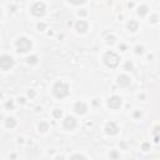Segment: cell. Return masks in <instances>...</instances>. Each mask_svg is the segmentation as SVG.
I'll list each match as a JSON object with an SVG mask.
<instances>
[{
  "label": "cell",
  "instance_id": "4",
  "mask_svg": "<svg viewBox=\"0 0 160 160\" xmlns=\"http://www.w3.org/2000/svg\"><path fill=\"white\" fill-rule=\"evenodd\" d=\"M13 58L9 55H3V56H0V68H1L3 70H8V69H10L11 66H13Z\"/></svg>",
  "mask_w": 160,
  "mask_h": 160
},
{
  "label": "cell",
  "instance_id": "12",
  "mask_svg": "<svg viewBox=\"0 0 160 160\" xmlns=\"http://www.w3.org/2000/svg\"><path fill=\"white\" fill-rule=\"evenodd\" d=\"M15 125H16V121H15L14 118H9V119H6V126L8 128H14Z\"/></svg>",
  "mask_w": 160,
  "mask_h": 160
},
{
  "label": "cell",
  "instance_id": "5",
  "mask_svg": "<svg viewBox=\"0 0 160 160\" xmlns=\"http://www.w3.org/2000/svg\"><path fill=\"white\" fill-rule=\"evenodd\" d=\"M63 125L65 129H68V130H73V129L77 126V120H75V118H73V116H66Z\"/></svg>",
  "mask_w": 160,
  "mask_h": 160
},
{
  "label": "cell",
  "instance_id": "16",
  "mask_svg": "<svg viewBox=\"0 0 160 160\" xmlns=\"http://www.w3.org/2000/svg\"><path fill=\"white\" fill-rule=\"evenodd\" d=\"M28 63H29V64H35V63H36V56H31V58H28Z\"/></svg>",
  "mask_w": 160,
  "mask_h": 160
},
{
  "label": "cell",
  "instance_id": "8",
  "mask_svg": "<svg viewBox=\"0 0 160 160\" xmlns=\"http://www.w3.org/2000/svg\"><path fill=\"white\" fill-rule=\"evenodd\" d=\"M75 111L78 114H84L86 111V105L84 101H78L77 104H75Z\"/></svg>",
  "mask_w": 160,
  "mask_h": 160
},
{
  "label": "cell",
  "instance_id": "7",
  "mask_svg": "<svg viewBox=\"0 0 160 160\" xmlns=\"http://www.w3.org/2000/svg\"><path fill=\"white\" fill-rule=\"evenodd\" d=\"M108 105H109L111 109H118V108H120V105H121V99H120L119 96H116V95H114V96H111V98L109 99Z\"/></svg>",
  "mask_w": 160,
  "mask_h": 160
},
{
  "label": "cell",
  "instance_id": "6",
  "mask_svg": "<svg viewBox=\"0 0 160 160\" xmlns=\"http://www.w3.org/2000/svg\"><path fill=\"white\" fill-rule=\"evenodd\" d=\"M44 10H45V5L43 3H35L31 8V11L34 15H36V16H40V15L44 14Z\"/></svg>",
  "mask_w": 160,
  "mask_h": 160
},
{
  "label": "cell",
  "instance_id": "15",
  "mask_svg": "<svg viewBox=\"0 0 160 160\" xmlns=\"http://www.w3.org/2000/svg\"><path fill=\"white\" fill-rule=\"evenodd\" d=\"M136 26H138V25H136L135 24V23H129V29H130V30H133V31H135V30H136Z\"/></svg>",
  "mask_w": 160,
  "mask_h": 160
},
{
  "label": "cell",
  "instance_id": "9",
  "mask_svg": "<svg viewBox=\"0 0 160 160\" xmlns=\"http://www.w3.org/2000/svg\"><path fill=\"white\" fill-rule=\"evenodd\" d=\"M118 83H119V85H121V86H126L130 84V79H129L126 75H120V77L118 78Z\"/></svg>",
  "mask_w": 160,
  "mask_h": 160
},
{
  "label": "cell",
  "instance_id": "10",
  "mask_svg": "<svg viewBox=\"0 0 160 160\" xmlns=\"http://www.w3.org/2000/svg\"><path fill=\"white\" fill-rule=\"evenodd\" d=\"M118 130H119V129H118V126L114 123H109L106 125V131H108L109 134H116Z\"/></svg>",
  "mask_w": 160,
  "mask_h": 160
},
{
  "label": "cell",
  "instance_id": "11",
  "mask_svg": "<svg viewBox=\"0 0 160 160\" xmlns=\"http://www.w3.org/2000/svg\"><path fill=\"white\" fill-rule=\"evenodd\" d=\"M86 29H88V24L84 20H80V21L77 23V30H78V31L84 33Z\"/></svg>",
  "mask_w": 160,
  "mask_h": 160
},
{
  "label": "cell",
  "instance_id": "17",
  "mask_svg": "<svg viewBox=\"0 0 160 160\" xmlns=\"http://www.w3.org/2000/svg\"><path fill=\"white\" fill-rule=\"evenodd\" d=\"M146 13V8L145 6H143L142 8V11H139V14H142V15H144V14H145Z\"/></svg>",
  "mask_w": 160,
  "mask_h": 160
},
{
  "label": "cell",
  "instance_id": "1",
  "mask_svg": "<svg viewBox=\"0 0 160 160\" xmlns=\"http://www.w3.org/2000/svg\"><path fill=\"white\" fill-rule=\"evenodd\" d=\"M53 91H54L55 96L58 98H65L68 94H69V86L68 84H65L64 81H58L53 88Z\"/></svg>",
  "mask_w": 160,
  "mask_h": 160
},
{
  "label": "cell",
  "instance_id": "3",
  "mask_svg": "<svg viewBox=\"0 0 160 160\" xmlns=\"http://www.w3.org/2000/svg\"><path fill=\"white\" fill-rule=\"evenodd\" d=\"M16 46H18V51L26 53L31 49V43H30V40L26 39V38H21V39L18 40Z\"/></svg>",
  "mask_w": 160,
  "mask_h": 160
},
{
  "label": "cell",
  "instance_id": "14",
  "mask_svg": "<svg viewBox=\"0 0 160 160\" xmlns=\"http://www.w3.org/2000/svg\"><path fill=\"white\" fill-rule=\"evenodd\" d=\"M48 128H49V126H48V124H45V123H41V124L39 125V129H40L41 131H46V130H48Z\"/></svg>",
  "mask_w": 160,
  "mask_h": 160
},
{
  "label": "cell",
  "instance_id": "2",
  "mask_svg": "<svg viewBox=\"0 0 160 160\" xmlns=\"http://www.w3.org/2000/svg\"><path fill=\"white\" fill-rule=\"evenodd\" d=\"M119 56H118L115 53H113V51H108L105 54V56H104V62H105V64L108 66H110V68H115V66H118V64H119Z\"/></svg>",
  "mask_w": 160,
  "mask_h": 160
},
{
  "label": "cell",
  "instance_id": "18",
  "mask_svg": "<svg viewBox=\"0 0 160 160\" xmlns=\"http://www.w3.org/2000/svg\"><path fill=\"white\" fill-rule=\"evenodd\" d=\"M54 115H55V116H62V111H55Z\"/></svg>",
  "mask_w": 160,
  "mask_h": 160
},
{
  "label": "cell",
  "instance_id": "13",
  "mask_svg": "<svg viewBox=\"0 0 160 160\" xmlns=\"http://www.w3.org/2000/svg\"><path fill=\"white\" fill-rule=\"evenodd\" d=\"M70 160H85V158H84L83 155H80V154H75V155H73V157L70 158Z\"/></svg>",
  "mask_w": 160,
  "mask_h": 160
},
{
  "label": "cell",
  "instance_id": "19",
  "mask_svg": "<svg viewBox=\"0 0 160 160\" xmlns=\"http://www.w3.org/2000/svg\"><path fill=\"white\" fill-rule=\"evenodd\" d=\"M56 160H64V158L63 157H58V158H56Z\"/></svg>",
  "mask_w": 160,
  "mask_h": 160
}]
</instances>
